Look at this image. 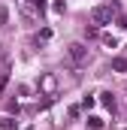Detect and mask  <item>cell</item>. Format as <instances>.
Returning <instances> with one entry per match:
<instances>
[{
  "instance_id": "cell-1",
  "label": "cell",
  "mask_w": 127,
  "mask_h": 130,
  "mask_svg": "<svg viewBox=\"0 0 127 130\" xmlns=\"http://www.w3.org/2000/svg\"><path fill=\"white\" fill-rule=\"evenodd\" d=\"M115 12H118V0H109V3H103V6H94V9H91V21H94V24H109Z\"/></svg>"
},
{
  "instance_id": "cell-2",
  "label": "cell",
  "mask_w": 127,
  "mask_h": 130,
  "mask_svg": "<svg viewBox=\"0 0 127 130\" xmlns=\"http://www.w3.org/2000/svg\"><path fill=\"white\" fill-rule=\"evenodd\" d=\"M67 58L76 67H82V64H88V48H85L82 42H73V45H67Z\"/></svg>"
},
{
  "instance_id": "cell-3",
  "label": "cell",
  "mask_w": 127,
  "mask_h": 130,
  "mask_svg": "<svg viewBox=\"0 0 127 130\" xmlns=\"http://www.w3.org/2000/svg\"><path fill=\"white\" fill-rule=\"evenodd\" d=\"M36 88H39V94H42V97H55V88H58V79H55L52 73H45V76L39 79V85H36Z\"/></svg>"
},
{
  "instance_id": "cell-4",
  "label": "cell",
  "mask_w": 127,
  "mask_h": 130,
  "mask_svg": "<svg viewBox=\"0 0 127 130\" xmlns=\"http://www.w3.org/2000/svg\"><path fill=\"white\" fill-rule=\"evenodd\" d=\"M100 97H103V106H106V109H112V112L118 109V103H115V97H112L109 91H106V94H100Z\"/></svg>"
},
{
  "instance_id": "cell-5",
  "label": "cell",
  "mask_w": 127,
  "mask_h": 130,
  "mask_svg": "<svg viewBox=\"0 0 127 130\" xmlns=\"http://www.w3.org/2000/svg\"><path fill=\"white\" fill-rule=\"evenodd\" d=\"M112 70H115V73H124V70H127V61H124V58H115V61H112Z\"/></svg>"
},
{
  "instance_id": "cell-6",
  "label": "cell",
  "mask_w": 127,
  "mask_h": 130,
  "mask_svg": "<svg viewBox=\"0 0 127 130\" xmlns=\"http://www.w3.org/2000/svg\"><path fill=\"white\" fill-rule=\"evenodd\" d=\"M88 127L91 130H103V121H100V118H88Z\"/></svg>"
},
{
  "instance_id": "cell-7",
  "label": "cell",
  "mask_w": 127,
  "mask_h": 130,
  "mask_svg": "<svg viewBox=\"0 0 127 130\" xmlns=\"http://www.w3.org/2000/svg\"><path fill=\"white\" fill-rule=\"evenodd\" d=\"M103 45H109V48H115L118 42H115V36H103Z\"/></svg>"
},
{
  "instance_id": "cell-8",
  "label": "cell",
  "mask_w": 127,
  "mask_h": 130,
  "mask_svg": "<svg viewBox=\"0 0 127 130\" xmlns=\"http://www.w3.org/2000/svg\"><path fill=\"white\" fill-rule=\"evenodd\" d=\"M0 127H3V130H15V124H12L9 118H3V124H0Z\"/></svg>"
},
{
  "instance_id": "cell-9",
  "label": "cell",
  "mask_w": 127,
  "mask_h": 130,
  "mask_svg": "<svg viewBox=\"0 0 127 130\" xmlns=\"http://www.w3.org/2000/svg\"><path fill=\"white\" fill-rule=\"evenodd\" d=\"M6 82H9V79H6V73H3V76H0V94H3V88H6Z\"/></svg>"
},
{
  "instance_id": "cell-10",
  "label": "cell",
  "mask_w": 127,
  "mask_h": 130,
  "mask_svg": "<svg viewBox=\"0 0 127 130\" xmlns=\"http://www.w3.org/2000/svg\"><path fill=\"white\" fill-rule=\"evenodd\" d=\"M27 3H33V6H39V9H42V0H27Z\"/></svg>"
},
{
  "instance_id": "cell-11",
  "label": "cell",
  "mask_w": 127,
  "mask_h": 130,
  "mask_svg": "<svg viewBox=\"0 0 127 130\" xmlns=\"http://www.w3.org/2000/svg\"><path fill=\"white\" fill-rule=\"evenodd\" d=\"M121 27H124V30H127V15H124V18H121Z\"/></svg>"
}]
</instances>
